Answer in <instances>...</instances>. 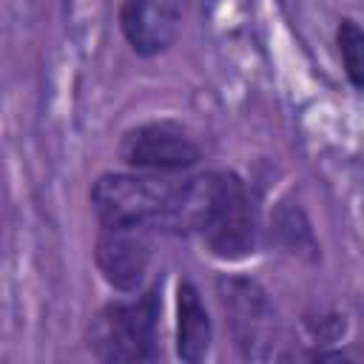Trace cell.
<instances>
[{"label": "cell", "mask_w": 364, "mask_h": 364, "mask_svg": "<svg viewBox=\"0 0 364 364\" xmlns=\"http://www.w3.org/2000/svg\"><path fill=\"white\" fill-rule=\"evenodd\" d=\"M179 236H199L210 256L239 262L259 245V219L245 179L233 171H208L182 179Z\"/></svg>", "instance_id": "cell-1"}, {"label": "cell", "mask_w": 364, "mask_h": 364, "mask_svg": "<svg viewBox=\"0 0 364 364\" xmlns=\"http://www.w3.org/2000/svg\"><path fill=\"white\" fill-rule=\"evenodd\" d=\"M88 202L100 228H145L176 233L182 179L145 171H108L91 182Z\"/></svg>", "instance_id": "cell-2"}, {"label": "cell", "mask_w": 364, "mask_h": 364, "mask_svg": "<svg viewBox=\"0 0 364 364\" xmlns=\"http://www.w3.org/2000/svg\"><path fill=\"white\" fill-rule=\"evenodd\" d=\"M162 282L131 299L105 301L88 321V353L102 364H142L159 358Z\"/></svg>", "instance_id": "cell-3"}, {"label": "cell", "mask_w": 364, "mask_h": 364, "mask_svg": "<svg viewBox=\"0 0 364 364\" xmlns=\"http://www.w3.org/2000/svg\"><path fill=\"white\" fill-rule=\"evenodd\" d=\"M119 159L131 171L173 176L202 162V145L176 119H148L122 134Z\"/></svg>", "instance_id": "cell-4"}, {"label": "cell", "mask_w": 364, "mask_h": 364, "mask_svg": "<svg viewBox=\"0 0 364 364\" xmlns=\"http://www.w3.org/2000/svg\"><path fill=\"white\" fill-rule=\"evenodd\" d=\"M151 256V230L145 228H100L94 239V264L102 282L122 296L142 290Z\"/></svg>", "instance_id": "cell-5"}, {"label": "cell", "mask_w": 364, "mask_h": 364, "mask_svg": "<svg viewBox=\"0 0 364 364\" xmlns=\"http://www.w3.org/2000/svg\"><path fill=\"white\" fill-rule=\"evenodd\" d=\"M185 9L188 0H125L119 31L136 57H159L176 43Z\"/></svg>", "instance_id": "cell-6"}, {"label": "cell", "mask_w": 364, "mask_h": 364, "mask_svg": "<svg viewBox=\"0 0 364 364\" xmlns=\"http://www.w3.org/2000/svg\"><path fill=\"white\" fill-rule=\"evenodd\" d=\"M222 304L230 313V321L236 330V344L247 355H259L256 344H264L262 336L273 316L270 301L264 299V290L247 279H228V282H222Z\"/></svg>", "instance_id": "cell-7"}, {"label": "cell", "mask_w": 364, "mask_h": 364, "mask_svg": "<svg viewBox=\"0 0 364 364\" xmlns=\"http://www.w3.org/2000/svg\"><path fill=\"white\" fill-rule=\"evenodd\" d=\"M213 344V321L199 287L182 279L176 287V355L185 364H199Z\"/></svg>", "instance_id": "cell-8"}, {"label": "cell", "mask_w": 364, "mask_h": 364, "mask_svg": "<svg viewBox=\"0 0 364 364\" xmlns=\"http://www.w3.org/2000/svg\"><path fill=\"white\" fill-rule=\"evenodd\" d=\"M336 46H338L341 68H344L350 85L355 91H364V28L350 17L338 20Z\"/></svg>", "instance_id": "cell-9"}]
</instances>
